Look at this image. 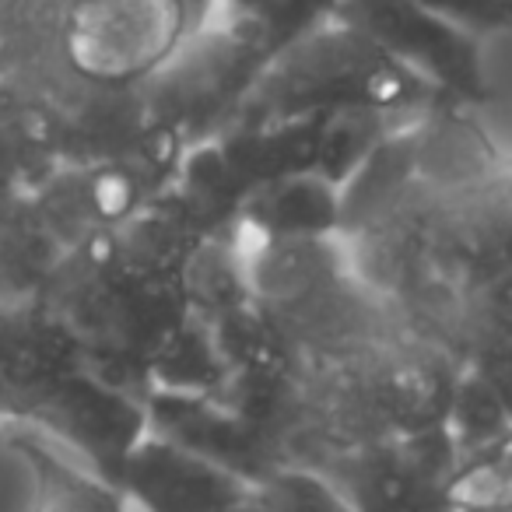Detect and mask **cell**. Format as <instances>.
Masks as SVG:
<instances>
[{
    "instance_id": "6da1fadb",
    "label": "cell",
    "mask_w": 512,
    "mask_h": 512,
    "mask_svg": "<svg viewBox=\"0 0 512 512\" xmlns=\"http://www.w3.org/2000/svg\"><path fill=\"white\" fill-rule=\"evenodd\" d=\"M439 95L407 67L386 57L351 25L327 18L313 32L288 43L256 78L228 127L309 120L348 109L411 116L439 106Z\"/></svg>"
},
{
    "instance_id": "7a4b0ae2",
    "label": "cell",
    "mask_w": 512,
    "mask_h": 512,
    "mask_svg": "<svg viewBox=\"0 0 512 512\" xmlns=\"http://www.w3.org/2000/svg\"><path fill=\"white\" fill-rule=\"evenodd\" d=\"M271 60L274 50L260 25L218 11L162 71L137 85L144 113L151 127L169 130L190 148L228 127Z\"/></svg>"
},
{
    "instance_id": "3957f363",
    "label": "cell",
    "mask_w": 512,
    "mask_h": 512,
    "mask_svg": "<svg viewBox=\"0 0 512 512\" xmlns=\"http://www.w3.org/2000/svg\"><path fill=\"white\" fill-rule=\"evenodd\" d=\"M197 32L186 0H71L64 60L106 88H137Z\"/></svg>"
},
{
    "instance_id": "277c9868",
    "label": "cell",
    "mask_w": 512,
    "mask_h": 512,
    "mask_svg": "<svg viewBox=\"0 0 512 512\" xmlns=\"http://www.w3.org/2000/svg\"><path fill=\"white\" fill-rule=\"evenodd\" d=\"M334 18L407 67L442 102L477 109L491 99L481 39L442 22L418 0H334Z\"/></svg>"
},
{
    "instance_id": "5b68a950",
    "label": "cell",
    "mask_w": 512,
    "mask_h": 512,
    "mask_svg": "<svg viewBox=\"0 0 512 512\" xmlns=\"http://www.w3.org/2000/svg\"><path fill=\"white\" fill-rule=\"evenodd\" d=\"M85 369L78 341L39 302H0V397L18 425H39Z\"/></svg>"
},
{
    "instance_id": "8992f818",
    "label": "cell",
    "mask_w": 512,
    "mask_h": 512,
    "mask_svg": "<svg viewBox=\"0 0 512 512\" xmlns=\"http://www.w3.org/2000/svg\"><path fill=\"white\" fill-rule=\"evenodd\" d=\"M113 488L141 512H232L253 484L148 428L127 453Z\"/></svg>"
},
{
    "instance_id": "52a82bcc",
    "label": "cell",
    "mask_w": 512,
    "mask_h": 512,
    "mask_svg": "<svg viewBox=\"0 0 512 512\" xmlns=\"http://www.w3.org/2000/svg\"><path fill=\"white\" fill-rule=\"evenodd\" d=\"M341 221V186L313 169L253 186L235 207L232 232L253 239H309V235H341Z\"/></svg>"
},
{
    "instance_id": "ba28073f",
    "label": "cell",
    "mask_w": 512,
    "mask_h": 512,
    "mask_svg": "<svg viewBox=\"0 0 512 512\" xmlns=\"http://www.w3.org/2000/svg\"><path fill=\"white\" fill-rule=\"evenodd\" d=\"M67 249L39 214L32 193L0 200V302L25 306L43 295Z\"/></svg>"
},
{
    "instance_id": "9c48e42d",
    "label": "cell",
    "mask_w": 512,
    "mask_h": 512,
    "mask_svg": "<svg viewBox=\"0 0 512 512\" xmlns=\"http://www.w3.org/2000/svg\"><path fill=\"white\" fill-rule=\"evenodd\" d=\"M11 449L36 474V512H130L127 498L95 474H81L36 439H11Z\"/></svg>"
},
{
    "instance_id": "30bf717a",
    "label": "cell",
    "mask_w": 512,
    "mask_h": 512,
    "mask_svg": "<svg viewBox=\"0 0 512 512\" xmlns=\"http://www.w3.org/2000/svg\"><path fill=\"white\" fill-rule=\"evenodd\" d=\"M71 0H0V64L4 71L64 60Z\"/></svg>"
},
{
    "instance_id": "8fae6325",
    "label": "cell",
    "mask_w": 512,
    "mask_h": 512,
    "mask_svg": "<svg viewBox=\"0 0 512 512\" xmlns=\"http://www.w3.org/2000/svg\"><path fill=\"white\" fill-rule=\"evenodd\" d=\"M442 432H446L449 446H453L456 463L467 460V456L488 453V449L502 446L505 439H512V418L505 411V404L467 365H460Z\"/></svg>"
},
{
    "instance_id": "7c38bea8",
    "label": "cell",
    "mask_w": 512,
    "mask_h": 512,
    "mask_svg": "<svg viewBox=\"0 0 512 512\" xmlns=\"http://www.w3.org/2000/svg\"><path fill=\"white\" fill-rule=\"evenodd\" d=\"M400 123H407V120L386 116V113H372V109H348V113L327 116V120H323V134H320L316 172L344 190L348 179L369 162L372 151H376Z\"/></svg>"
},
{
    "instance_id": "4fadbf2b",
    "label": "cell",
    "mask_w": 512,
    "mask_h": 512,
    "mask_svg": "<svg viewBox=\"0 0 512 512\" xmlns=\"http://www.w3.org/2000/svg\"><path fill=\"white\" fill-rule=\"evenodd\" d=\"M253 512H355L351 498L309 463H281L249 488Z\"/></svg>"
},
{
    "instance_id": "5bb4252c",
    "label": "cell",
    "mask_w": 512,
    "mask_h": 512,
    "mask_svg": "<svg viewBox=\"0 0 512 512\" xmlns=\"http://www.w3.org/2000/svg\"><path fill=\"white\" fill-rule=\"evenodd\" d=\"M446 498L456 512H512V439L453 463Z\"/></svg>"
},
{
    "instance_id": "9a60e30c",
    "label": "cell",
    "mask_w": 512,
    "mask_h": 512,
    "mask_svg": "<svg viewBox=\"0 0 512 512\" xmlns=\"http://www.w3.org/2000/svg\"><path fill=\"white\" fill-rule=\"evenodd\" d=\"M57 172L53 155L22 127L0 120V200L36 193Z\"/></svg>"
},
{
    "instance_id": "2e32d148",
    "label": "cell",
    "mask_w": 512,
    "mask_h": 512,
    "mask_svg": "<svg viewBox=\"0 0 512 512\" xmlns=\"http://www.w3.org/2000/svg\"><path fill=\"white\" fill-rule=\"evenodd\" d=\"M467 337H512V264L495 271L463 299L460 341Z\"/></svg>"
},
{
    "instance_id": "e0dca14e",
    "label": "cell",
    "mask_w": 512,
    "mask_h": 512,
    "mask_svg": "<svg viewBox=\"0 0 512 512\" xmlns=\"http://www.w3.org/2000/svg\"><path fill=\"white\" fill-rule=\"evenodd\" d=\"M418 4L477 39L512 29V0H418Z\"/></svg>"
},
{
    "instance_id": "ac0fdd59",
    "label": "cell",
    "mask_w": 512,
    "mask_h": 512,
    "mask_svg": "<svg viewBox=\"0 0 512 512\" xmlns=\"http://www.w3.org/2000/svg\"><path fill=\"white\" fill-rule=\"evenodd\" d=\"M460 362L495 390L512 418V337H467L460 348Z\"/></svg>"
},
{
    "instance_id": "d6986e66",
    "label": "cell",
    "mask_w": 512,
    "mask_h": 512,
    "mask_svg": "<svg viewBox=\"0 0 512 512\" xmlns=\"http://www.w3.org/2000/svg\"><path fill=\"white\" fill-rule=\"evenodd\" d=\"M281 4H288V0H221L218 11L235 18H264L271 11H278Z\"/></svg>"
},
{
    "instance_id": "ffe728a7",
    "label": "cell",
    "mask_w": 512,
    "mask_h": 512,
    "mask_svg": "<svg viewBox=\"0 0 512 512\" xmlns=\"http://www.w3.org/2000/svg\"><path fill=\"white\" fill-rule=\"evenodd\" d=\"M0 421H15V418H11V407H8V400H4V397H0Z\"/></svg>"
},
{
    "instance_id": "44dd1931",
    "label": "cell",
    "mask_w": 512,
    "mask_h": 512,
    "mask_svg": "<svg viewBox=\"0 0 512 512\" xmlns=\"http://www.w3.org/2000/svg\"><path fill=\"white\" fill-rule=\"evenodd\" d=\"M232 512H253V509H249V502H242L239 509H232Z\"/></svg>"
}]
</instances>
